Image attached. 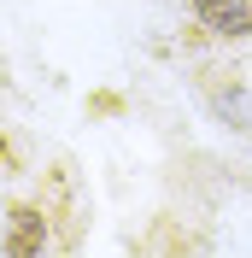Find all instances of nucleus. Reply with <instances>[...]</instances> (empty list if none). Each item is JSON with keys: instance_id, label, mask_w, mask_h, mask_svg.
Returning a JSON list of instances; mask_svg holds the SVG:
<instances>
[{"instance_id": "f03ea898", "label": "nucleus", "mask_w": 252, "mask_h": 258, "mask_svg": "<svg viewBox=\"0 0 252 258\" xmlns=\"http://www.w3.org/2000/svg\"><path fill=\"white\" fill-rule=\"evenodd\" d=\"M194 24L205 35L240 41V35H252V0H194Z\"/></svg>"}, {"instance_id": "f257e3e1", "label": "nucleus", "mask_w": 252, "mask_h": 258, "mask_svg": "<svg viewBox=\"0 0 252 258\" xmlns=\"http://www.w3.org/2000/svg\"><path fill=\"white\" fill-rule=\"evenodd\" d=\"M47 246V206H12L6 211V235H0V252L6 258H30Z\"/></svg>"}]
</instances>
